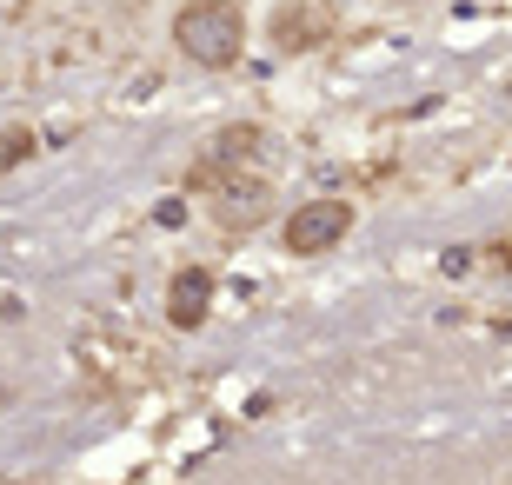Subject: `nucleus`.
I'll return each mask as SVG.
<instances>
[{"mask_svg":"<svg viewBox=\"0 0 512 485\" xmlns=\"http://www.w3.org/2000/svg\"><path fill=\"white\" fill-rule=\"evenodd\" d=\"M173 47L200 67H233L247 54V14L233 0H193L173 14Z\"/></svg>","mask_w":512,"mask_h":485,"instance_id":"obj_1","label":"nucleus"},{"mask_svg":"<svg viewBox=\"0 0 512 485\" xmlns=\"http://www.w3.org/2000/svg\"><path fill=\"white\" fill-rule=\"evenodd\" d=\"M346 233H353V206L346 200H306L300 213H286V253H300V260L333 253Z\"/></svg>","mask_w":512,"mask_h":485,"instance_id":"obj_2","label":"nucleus"},{"mask_svg":"<svg viewBox=\"0 0 512 485\" xmlns=\"http://www.w3.org/2000/svg\"><path fill=\"white\" fill-rule=\"evenodd\" d=\"M153 220H160V226H180V220H187V206H180V200H160V206H153Z\"/></svg>","mask_w":512,"mask_h":485,"instance_id":"obj_7","label":"nucleus"},{"mask_svg":"<svg viewBox=\"0 0 512 485\" xmlns=\"http://www.w3.org/2000/svg\"><path fill=\"white\" fill-rule=\"evenodd\" d=\"M446 273H453V280H459V273H473V253H466V246H453V253H446Z\"/></svg>","mask_w":512,"mask_h":485,"instance_id":"obj_8","label":"nucleus"},{"mask_svg":"<svg viewBox=\"0 0 512 485\" xmlns=\"http://www.w3.org/2000/svg\"><path fill=\"white\" fill-rule=\"evenodd\" d=\"M213 213H220V226H260L273 213V193L260 180H227V187L213 193Z\"/></svg>","mask_w":512,"mask_h":485,"instance_id":"obj_5","label":"nucleus"},{"mask_svg":"<svg viewBox=\"0 0 512 485\" xmlns=\"http://www.w3.org/2000/svg\"><path fill=\"white\" fill-rule=\"evenodd\" d=\"M320 34H333V14H326L320 0H293V7L273 14V47L280 54H306Z\"/></svg>","mask_w":512,"mask_h":485,"instance_id":"obj_3","label":"nucleus"},{"mask_svg":"<svg viewBox=\"0 0 512 485\" xmlns=\"http://www.w3.org/2000/svg\"><path fill=\"white\" fill-rule=\"evenodd\" d=\"M20 160H34V133L27 127H0V173H14Z\"/></svg>","mask_w":512,"mask_h":485,"instance_id":"obj_6","label":"nucleus"},{"mask_svg":"<svg viewBox=\"0 0 512 485\" xmlns=\"http://www.w3.org/2000/svg\"><path fill=\"white\" fill-rule=\"evenodd\" d=\"M207 306H213V273L207 266H180L173 286H167V319L180 326V333H193V326L207 319Z\"/></svg>","mask_w":512,"mask_h":485,"instance_id":"obj_4","label":"nucleus"}]
</instances>
